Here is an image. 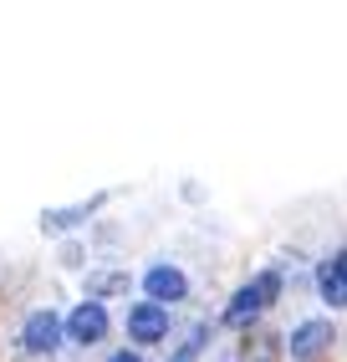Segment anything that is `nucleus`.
Masks as SVG:
<instances>
[{"label":"nucleus","instance_id":"423d86ee","mask_svg":"<svg viewBox=\"0 0 347 362\" xmlns=\"http://www.w3.org/2000/svg\"><path fill=\"white\" fill-rule=\"evenodd\" d=\"M332 342V322H302L291 332V357H302V362H312L322 347Z\"/></svg>","mask_w":347,"mask_h":362},{"label":"nucleus","instance_id":"39448f33","mask_svg":"<svg viewBox=\"0 0 347 362\" xmlns=\"http://www.w3.org/2000/svg\"><path fill=\"white\" fill-rule=\"evenodd\" d=\"M143 291H148V301H184L189 281H184V271H174V265H154V271L143 276Z\"/></svg>","mask_w":347,"mask_h":362},{"label":"nucleus","instance_id":"6e6552de","mask_svg":"<svg viewBox=\"0 0 347 362\" xmlns=\"http://www.w3.org/2000/svg\"><path fill=\"white\" fill-rule=\"evenodd\" d=\"M123 286H128L123 276H97L92 281V296H113V291H123Z\"/></svg>","mask_w":347,"mask_h":362},{"label":"nucleus","instance_id":"20e7f679","mask_svg":"<svg viewBox=\"0 0 347 362\" xmlns=\"http://www.w3.org/2000/svg\"><path fill=\"white\" fill-rule=\"evenodd\" d=\"M128 332H133V342H159V337L169 332V311L164 301H143L128 311Z\"/></svg>","mask_w":347,"mask_h":362},{"label":"nucleus","instance_id":"f257e3e1","mask_svg":"<svg viewBox=\"0 0 347 362\" xmlns=\"http://www.w3.org/2000/svg\"><path fill=\"white\" fill-rule=\"evenodd\" d=\"M276 296H281V276H276V271H266V276H256L251 286H245V291H235V301L225 306V322H230V327L256 322V317H261V311L276 301Z\"/></svg>","mask_w":347,"mask_h":362},{"label":"nucleus","instance_id":"f03ea898","mask_svg":"<svg viewBox=\"0 0 347 362\" xmlns=\"http://www.w3.org/2000/svg\"><path fill=\"white\" fill-rule=\"evenodd\" d=\"M62 342V317H52V311H31L26 327H21V352H52Z\"/></svg>","mask_w":347,"mask_h":362},{"label":"nucleus","instance_id":"9b49d317","mask_svg":"<svg viewBox=\"0 0 347 362\" xmlns=\"http://www.w3.org/2000/svg\"><path fill=\"white\" fill-rule=\"evenodd\" d=\"M332 260H337V265H342V276H347V250H342V255H332Z\"/></svg>","mask_w":347,"mask_h":362},{"label":"nucleus","instance_id":"f8f14e48","mask_svg":"<svg viewBox=\"0 0 347 362\" xmlns=\"http://www.w3.org/2000/svg\"><path fill=\"white\" fill-rule=\"evenodd\" d=\"M261 362H271V357H261Z\"/></svg>","mask_w":347,"mask_h":362},{"label":"nucleus","instance_id":"1a4fd4ad","mask_svg":"<svg viewBox=\"0 0 347 362\" xmlns=\"http://www.w3.org/2000/svg\"><path fill=\"white\" fill-rule=\"evenodd\" d=\"M200 347H205V327H194V332H189V342L179 347V357H174V362H189V357L200 352Z\"/></svg>","mask_w":347,"mask_h":362},{"label":"nucleus","instance_id":"0eeeda50","mask_svg":"<svg viewBox=\"0 0 347 362\" xmlns=\"http://www.w3.org/2000/svg\"><path fill=\"white\" fill-rule=\"evenodd\" d=\"M317 286H322V296H327L332 306H347V276H342V265H337V260H322Z\"/></svg>","mask_w":347,"mask_h":362},{"label":"nucleus","instance_id":"9d476101","mask_svg":"<svg viewBox=\"0 0 347 362\" xmlns=\"http://www.w3.org/2000/svg\"><path fill=\"white\" fill-rule=\"evenodd\" d=\"M108 362H143V357H138V352H113Z\"/></svg>","mask_w":347,"mask_h":362},{"label":"nucleus","instance_id":"7ed1b4c3","mask_svg":"<svg viewBox=\"0 0 347 362\" xmlns=\"http://www.w3.org/2000/svg\"><path fill=\"white\" fill-rule=\"evenodd\" d=\"M67 337H72V342H103V337H108L103 301H82L77 311H72V317H67Z\"/></svg>","mask_w":347,"mask_h":362}]
</instances>
